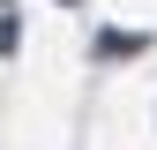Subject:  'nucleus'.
Returning <instances> with one entry per match:
<instances>
[{
	"instance_id": "f257e3e1",
	"label": "nucleus",
	"mask_w": 157,
	"mask_h": 150,
	"mask_svg": "<svg viewBox=\"0 0 157 150\" xmlns=\"http://www.w3.org/2000/svg\"><path fill=\"white\" fill-rule=\"evenodd\" d=\"M150 53V30H97V60H135Z\"/></svg>"
},
{
	"instance_id": "f03ea898",
	"label": "nucleus",
	"mask_w": 157,
	"mask_h": 150,
	"mask_svg": "<svg viewBox=\"0 0 157 150\" xmlns=\"http://www.w3.org/2000/svg\"><path fill=\"white\" fill-rule=\"evenodd\" d=\"M15 45H23V23H15V8H8V15H0V60H8Z\"/></svg>"
},
{
	"instance_id": "7ed1b4c3",
	"label": "nucleus",
	"mask_w": 157,
	"mask_h": 150,
	"mask_svg": "<svg viewBox=\"0 0 157 150\" xmlns=\"http://www.w3.org/2000/svg\"><path fill=\"white\" fill-rule=\"evenodd\" d=\"M60 8H75V0H60Z\"/></svg>"
}]
</instances>
